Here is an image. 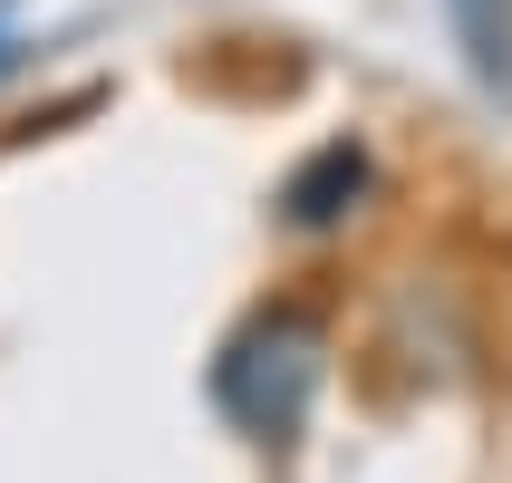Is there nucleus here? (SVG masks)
Listing matches in <instances>:
<instances>
[{
    "label": "nucleus",
    "instance_id": "obj_1",
    "mask_svg": "<svg viewBox=\"0 0 512 483\" xmlns=\"http://www.w3.org/2000/svg\"><path fill=\"white\" fill-rule=\"evenodd\" d=\"M319 377H329V319L310 300H261L252 319H232V339L213 348V406H223L232 435L252 445H290L319 406Z\"/></svg>",
    "mask_w": 512,
    "mask_h": 483
},
{
    "label": "nucleus",
    "instance_id": "obj_4",
    "mask_svg": "<svg viewBox=\"0 0 512 483\" xmlns=\"http://www.w3.org/2000/svg\"><path fill=\"white\" fill-rule=\"evenodd\" d=\"M20 58H29V29H20V0H0V87L20 78Z\"/></svg>",
    "mask_w": 512,
    "mask_h": 483
},
{
    "label": "nucleus",
    "instance_id": "obj_3",
    "mask_svg": "<svg viewBox=\"0 0 512 483\" xmlns=\"http://www.w3.org/2000/svg\"><path fill=\"white\" fill-rule=\"evenodd\" d=\"M445 29H455V58L484 97H512V0H445Z\"/></svg>",
    "mask_w": 512,
    "mask_h": 483
},
{
    "label": "nucleus",
    "instance_id": "obj_2",
    "mask_svg": "<svg viewBox=\"0 0 512 483\" xmlns=\"http://www.w3.org/2000/svg\"><path fill=\"white\" fill-rule=\"evenodd\" d=\"M368 194H377V155L358 136H329V145H310V155L281 174V223L290 232H339Z\"/></svg>",
    "mask_w": 512,
    "mask_h": 483
}]
</instances>
